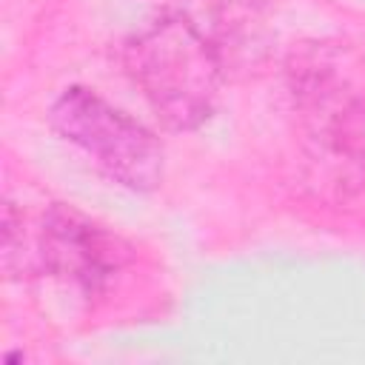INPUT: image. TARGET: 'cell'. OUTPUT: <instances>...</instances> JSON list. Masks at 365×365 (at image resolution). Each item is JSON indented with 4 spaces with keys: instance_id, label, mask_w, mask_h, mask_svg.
Returning <instances> with one entry per match:
<instances>
[{
    "instance_id": "1",
    "label": "cell",
    "mask_w": 365,
    "mask_h": 365,
    "mask_svg": "<svg viewBox=\"0 0 365 365\" xmlns=\"http://www.w3.org/2000/svg\"><path fill=\"white\" fill-rule=\"evenodd\" d=\"M305 182L331 202L365 188V60L345 43H302L285 63Z\"/></svg>"
},
{
    "instance_id": "4",
    "label": "cell",
    "mask_w": 365,
    "mask_h": 365,
    "mask_svg": "<svg viewBox=\"0 0 365 365\" xmlns=\"http://www.w3.org/2000/svg\"><path fill=\"white\" fill-rule=\"evenodd\" d=\"M48 125L114 182L131 191H151L163 182L165 154L157 134L91 88H66L48 108Z\"/></svg>"
},
{
    "instance_id": "5",
    "label": "cell",
    "mask_w": 365,
    "mask_h": 365,
    "mask_svg": "<svg viewBox=\"0 0 365 365\" xmlns=\"http://www.w3.org/2000/svg\"><path fill=\"white\" fill-rule=\"evenodd\" d=\"M211 43L217 46L225 68L231 57H251L259 48V34L265 31L259 3L257 0H211Z\"/></svg>"
},
{
    "instance_id": "2",
    "label": "cell",
    "mask_w": 365,
    "mask_h": 365,
    "mask_svg": "<svg viewBox=\"0 0 365 365\" xmlns=\"http://www.w3.org/2000/svg\"><path fill=\"white\" fill-rule=\"evenodd\" d=\"M125 68L174 131H194L211 117L225 74L217 46L185 14H163L137 31L125 46Z\"/></svg>"
},
{
    "instance_id": "3",
    "label": "cell",
    "mask_w": 365,
    "mask_h": 365,
    "mask_svg": "<svg viewBox=\"0 0 365 365\" xmlns=\"http://www.w3.org/2000/svg\"><path fill=\"white\" fill-rule=\"evenodd\" d=\"M125 259L128 245L117 234L68 205H48L31 228L14 202L3 208V268L9 277L48 274L91 297L108 285Z\"/></svg>"
}]
</instances>
